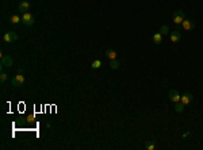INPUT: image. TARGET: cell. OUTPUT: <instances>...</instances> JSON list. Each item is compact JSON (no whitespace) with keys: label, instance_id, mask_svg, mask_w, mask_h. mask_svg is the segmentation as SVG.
I'll return each instance as SVG.
<instances>
[{"label":"cell","instance_id":"cell-9","mask_svg":"<svg viewBox=\"0 0 203 150\" xmlns=\"http://www.w3.org/2000/svg\"><path fill=\"white\" fill-rule=\"evenodd\" d=\"M29 10H30V3L27 1V0H22L20 4H19V11L25 14V12H27Z\"/></svg>","mask_w":203,"mask_h":150},{"label":"cell","instance_id":"cell-17","mask_svg":"<svg viewBox=\"0 0 203 150\" xmlns=\"http://www.w3.org/2000/svg\"><path fill=\"white\" fill-rule=\"evenodd\" d=\"M110 66H111L112 69H118V68H119V62H118L117 60H110Z\"/></svg>","mask_w":203,"mask_h":150},{"label":"cell","instance_id":"cell-3","mask_svg":"<svg viewBox=\"0 0 203 150\" xmlns=\"http://www.w3.org/2000/svg\"><path fill=\"white\" fill-rule=\"evenodd\" d=\"M4 42H7V43H11V42H15L16 39H18V34H16L15 31H8L4 34L3 37Z\"/></svg>","mask_w":203,"mask_h":150},{"label":"cell","instance_id":"cell-13","mask_svg":"<svg viewBox=\"0 0 203 150\" xmlns=\"http://www.w3.org/2000/svg\"><path fill=\"white\" fill-rule=\"evenodd\" d=\"M10 22L12 23V25H18L19 22H22V16H19V15H12L11 16V19H10Z\"/></svg>","mask_w":203,"mask_h":150},{"label":"cell","instance_id":"cell-18","mask_svg":"<svg viewBox=\"0 0 203 150\" xmlns=\"http://www.w3.org/2000/svg\"><path fill=\"white\" fill-rule=\"evenodd\" d=\"M160 32H161L162 35H165V34H168L169 32V29H168V26H165V25H162L161 27H160Z\"/></svg>","mask_w":203,"mask_h":150},{"label":"cell","instance_id":"cell-8","mask_svg":"<svg viewBox=\"0 0 203 150\" xmlns=\"http://www.w3.org/2000/svg\"><path fill=\"white\" fill-rule=\"evenodd\" d=\"M180 102L183 103L184 105L190 104V103L192 102V93H190V92H186V93H184V95L180 97Z\"/></svg>","mask_w":203,"mask_h":150},{"label":"cell","instance_id":"cell-19","mask_svg":"<svg viewBox=\"0 0 203 150\" xmlns=\"http://www.w3.org/2000/svg\"><path fill=\"white\" fill-rule=\"evenodd\" d=\"M0 81H1V83H6V81H7V74L6 73L0 74Z\"/></svg>","mask_w":203,"mask_h":150},{"label":"cell","instance_id":"cell-12","mask_svg":"<svg viewBox=\"0 0 203 150\" xmlns=\"http://www.w3.org/2000/svg\"><path fill=\"white\" fill-rule=\"evenodd\" d=\"M153 42H154L156 45L161 43V42H162V34H161V32H157V34L153 35Z\"/></svg>","mask_w":203,"mask_h":150},{"label":"cell","instance_id":"cell-11","mask_svg":"<svg viewBox=\"0 0 203 150\" xmlns=\"http://www.w3.org/2000/svg\"><path fill=\"white\" fill-rule=\"evenodd\" d=\"M106 57L110 58V60H117V51L112 50V49H107L106 50Z\"/></svg>","mask_w":203,"mask_h":150},{"label":"cell","instance_id":"cell-7","mask_svg":"<svg viewBox=\"0 0 203 150\" xmlns=\"http://www.w3.org/2000/svg\"><path fill=\"white\" fill-rule=\"evenodd\" d=\"M14 65V60L10 56H3L1 57V66H12Z\"/></svg>","mask_w":203,"mask_h":150},{"label":"cell","instance_id":"cell-6","mask_svg":"<svg viewBox=\"0 0 203 150\" xmlns=\"http://www.w3.org/2000/svg\"><path fill=\"white\" fill-rule=\"evenodd\" d=\"M181 27H183V30H186V31H190V30H194L195 23H194L192 20H190V19H184L183 23H181Z\"/></svg>","mask_w":203,"mask_h":150},{"label":"cell","instance_id":"cell-14","mask_svg":"<svg viewBox=\"0 0 203 150\" xmlns=\"http://www.w3.org/2000/svg\"><path fill=\"white\" fill-rule=\"evenodd\" d=\"M184 107H186V105H184L183 103L178 102L176 104H175V111H176V112H183L184 111Z\"/></svg>","mask_w":203,"mask_h":150},{"label":"cell","instance_id":"cell-10","mask_svg":"<svg viewBox=\"0 0 203 150\" xmlns=\"http://www.w3.org/2000/svg\"><path fill=\"white\" fill-rule=\"evenodd\" d=\"M181 39V32L180 31H173V32H171V41L173 42V43H178L179 41Z\"/></svg>","mask_w":203,"mask_h":150},{"label":"cell","instance_id":"cell-15","mask_svg":"<svg viewBox=\"0 0 203 150\" xmlns=\"http://www.w3.org/2000/svg\"><path fill=\"white\" fill-rule=\"evenodd\" d=\"M145 147H146L148 150H154V149H156V145L153 144L152 141H148V142L145 144Z\"/></svg>","mask_w":203,"mask_h":150},{"label":"cell","instance_id":"cell-16","mask_svg":"<svg viewBox=\"0 0 203 150\" xmlns=\"http://www.w3.org/2000/svg\"><path fill=\"white\" fill-rule=\"evenodd\" d=\"M94 69H99V68L102 66V61L100 60H95L94 62H92V65H91Z\"/></svg>","mask_w":203,"mask_h":150},{"label":"cell","instance_id":"cell-2","mask_svg":"<svg viewBox=\"0 0 203 150\" xmlns=\"http://www.w3.org/2000/svg\"><path fill=\"white\" fill-rule=\"evenodd\" d=\"M23 83H25V76L22 73H18L16 76L12 77V80H11V84L14 87H22Z\"/></svg>","mask_w":203,"mask_h":150},{"label":"cell","instance_id":"cell-5","mask_svg":"<svg viewBox=\"0 0 203 150\" xmlns=\"http://www.w3.org/2000/svg\"><path fill=\"white\" fill-rule=\"evenodd\" d=\"M168 96H169V99H171V102H173V103H178V102H180V97L181 96L179 95V92L176 89H171L168 92Z\"/></svg>","mask_w":203,"mask_h":150},{"label":"cell","instance_id":"cell-4","mask_svg":"<svg viewBox=\"0 0 203 150\" xmlns=\"http://www.w3.org/2000/svg\"><path fill=\"white\" fill-rule=\"evenodd\" d=\"M184 20V12L183 11H176L173 15V23L175 25H181Z\"/></svg>","mask_w":203,"mask_h":150},{"label":"cell","instance_id":"cell-1","mask_svg":"<svg viewBox=\"0 0 203 150\" xmlns=\"http://www.w3.org/2000/svg\"><path fill=\"white\" fill-rule=\"evenodd\" d=\"M22 23L25 26H33L35 23V20H34V16L31 15L30 12H25L22 15Z\"/></svg>","mask_w":203,"mask_h":150}]
</instances>
